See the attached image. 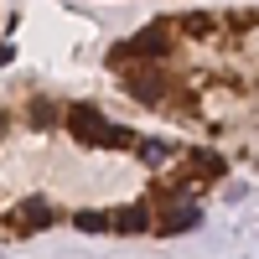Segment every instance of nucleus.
<instances>
[{
	"label": "nucleus",
	"instance_id": "obj_6",
	"mask_svg": "<svg viewBox=\"0 0 259 259\" xmlns=\"http://www.w3.org/2000/svg\"><path fill=\"white\" fill-rule=\"evenodd\" d=\"M109 228H119V233H145V228H150V207H145V202H130V207L109 212Z\"/></svg>",
	"mask_w": 259,
	"mask_h": 259
},
{
	"label": "nucleus",
	"instance_id": "obj_7",
	"mask_svg": "<svg viewBox=\"0 0 259 259\" xmlns=\"http://www.w3.org/2000/svg\"><path fill=\"white\" fill-rule=\"evenodd\" d=\"M192 171H197V177H223V156L218 150H192Z\"/></svg>",
	"mask_w": 259,
	"mask_h": 259
},
{
	"label": "nucleus",
	"instance_id": "obj_2",
	"mask_svg": "<svg viewBox=\"0 0 259 259\" xmlns=\"http://www.w3.org/2000/svg\"><path fill=\"white\" fill-rule=\"evenodd\" d=\"M166 52H171V26L161 21V26H145L140 36L119 41V47L109 52V62H156V57H166Z\"/></svg>",
	"mask_w": 259,
	"mask_h": 259
},
{
	"label": "nucleus",
	"instance_id": "obj_3",
	"mask_svg": "<svg viewBox=\"0 0 259 259\" xmlns=\"http://www.w3.org/2000/svg\"><path fill=\"white\" fill-rule=\"evenodd\" d=\"M124 89H130V99H140V104H166L171 99V78L161 68H145V73H130Z\"/></svg>",
	"mask_w": 259,
	"mask_h": 259
},
{
	"label": "nucleus",
	"instance_id": "obj_4",
	"mask_svg": "<svg viewBox=\"0 0 259 259\" xmlns=\"http://www.w3.org/2000/svg\"><path fill=\"white\" fill-rule=\"evenodd\" d=\"M197 223H202V207L197 202H166L161 218H156L161 233H187V228H197Z\"/></svg>",
	"mask_w": 259,
	"mask_h": 259
},
{
	"label": "nucleus",
	"instance_id": "obj_9",
	"mask_svg": "<svg viewBox=\"0 0 259 259\" xmlns=\"http://www.w3.org/2000/svg\"><path fill=\"white\" fill-rule=\"evenodd\" d=\"M140 156H145L150 166H166V156H171V145H166V140H140Z\"/></svg>",
	"mask_w": 259,
	"mask_h": 259
},
{
	"label": "nucleus",
	"instance_id": "obj_1",
	"mask_svg": "<svg viewBox=\"0 0 259 259\" xmlns=\"http://www.w3.org/2000/svg\"><path fill=\"white\" fill-rule=\"evenodd\" d=\"M62 114H68V130H73L83 145H104V150H124V145H135V135H130L124 124L104 119V109H94V104H73V109H62Z\"/></svg>",
	"mask_w": 259,
	"mask_h": 259
},
{
	"label": "nucleus",
	"instance_id": "obj_11",
	"mask_svg": "<svg viewBox=\"0 0 259 259\" xmlns=\"http://www.w3.org/2000/svg\"><path fill=\"white\" fill-rule=\"evenodd\" d=\"M177 26H182V31H212V16H182Z\"/></svg>",
	"mask_w": 259,
	"mask_h": 259
},
{
	"label": "nucleus",
	"instance_id": "obj_10",
	"mask_svg": "<svg viewBox=\"0 0 259 259\" xmlns=\"http://www.w3.org/2000/svg\"><path fill=\"white\" fill-rule=\"evenodd\" d=\"M31 114H36V124H57V114H62V109H57L52 99H36V104H31Z\"/></svg>",
	"mask_w": 259,
	"mask_h": 259
},
{
	"label": "nucleus",
	"instance_id": "obj_8",
	"mask_svg": "<svg viewBox=\"0 0 259 259\" xmlns=\"http://www.w3.org/2000/svg\"><path fill=\"white\" fill-rule=\"evenodd\" d=\"M73 223H78L83 233H104V228H109V212H94V207H83Z\"/></svg>",
	"mask_w": 259,
	"mask_h": 259
},
{
	"label": "nucleus",
	"instance_id": "obj_5",
	"mask_svg": "<svg viewBox=\"0 0 259 259\" xmlns=\"http://www.w3.org/2000/svg\"><path fill=\"white\" fill-rule=\"evenodd\" d=\"M47 223H52V207L41 202V197H26V202L11 207V228H21V233H36V228H47Z\"/></svg>",
	"mask_w": 259,
	"mask_h": 259
}]
</instances>
